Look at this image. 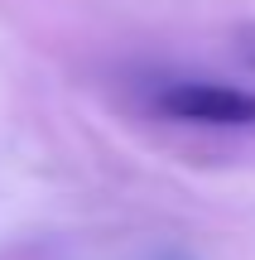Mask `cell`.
Instances as JSON below:
<instances>
[{
    "label": "cell",
    "mask_w": 255,
    "mask_h": 260,
    "mask_svg": "<svg viewBox=\"0 0 255 260\" xmlns=\"http://www.w3.org/2000/svg\"><path fill=\"white\" fill-rule=\"evenodd\" d=\"M154 111L178 125H212V130H255V92L207 77H183L159 87Z\"/></svg>",
    "instance_id": "6da1fadb"
}]
</instances>
